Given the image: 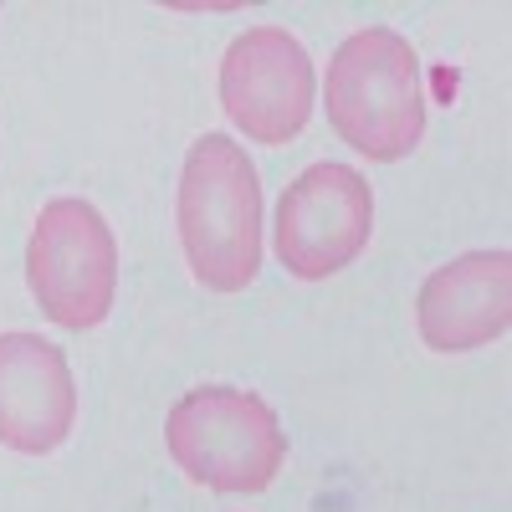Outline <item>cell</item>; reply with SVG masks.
Instances as JSON below:
<instances>
[{
	"label": "cell",
	"mask_w": 512,
	"mask_h": 512,
	"mask_svg": "<svg viewBox=\"0 0 512 512\" xmlns=\"http://www.w3.org/2000/svg\"><path fill=\"white\" fill-rule=\"evenodd\" d=\"M180 241L210 292H241L262 272V185L241 144L200 134L180 175Z\"/></svg>",
	"instance_id": "1"
},
{
	"label": "cell",
	"mask_w": 512,
	"mask_h": 512,
	"mask_svg": "<svg viewBox=\"0 0 512 512\" xmlns=\"http://www.w3.org/2000/svg\"><path fill=\"white\" fill-rule=\"evenodd\" d=\"M328 123L369 159H405L425 134L420 57L390 26L354 31L328 62Z\"/></svg>",
	"instance_id": "2"
},
{
	"label": "cell",
	"mask_w": 512,
	"mask_h": 512,
	"mask_svg": "<svg viewBox=\"0 0 512 512\" xmlns=\"http://www.w3.org/2000/svg\"><path fill=\"white\" fill-rule=\"evenodd\" d=\"M164 441L175 466L216 492H262L287 456V431L277 410L231 384H200L169 405Z\"/></svg>",
	"instance_id": "3"
},
{
	"label": "cell",
	"mask_w": 512,
	"mask_h": 512,
	"mask_svg": "<svg viewBox=\"0 0 512 512\" xmlns=\"http://www.w3.org/2000/svg\"><path fill=\"white\" fill-rule=\"evenodd\" d=\"M26 282L41 313L72 333L98 328L108 318L118 292V241L98 205L77 195L41 205L26 246Z\"/></svg>",
	"instance_id": "4"
},
{
	"label": "cell",
	"mask_w": 512,
	"mask_h": 512,
	"mask_svg": "<svg viewBox=\"0 0 512 512\" xmlns=\"http://www.w3.org/2000/svg\"><path fill=\"white\" fill-rule=\"evenodd\" d=\"M369 231H374V190L349 164L303 169L277 205V256L303 282L344 272L369 246Z\"/></svg>",
	"instance_id": "5"
},
{
	"label": "cell",
	"mask_w": 512,
	"mask_h": 512,
	"mask_svg": "<svg viewBox=\"0 0 512 512\" xmlns=\"http://www.w3.org/2000/svg\"><path fill=\"white\" fill-rule=\"evenodd\" d=\"M221 108L251 144H287L313 113V57L282 26L241 31L221 62Z\"/></svg>",
	"instance_id": "6"
},
{
	"label": "cell",
	"mask_w": 512,
	"mask_h": 512,
	"mask_svg": "<svg viewBox=\"0 0 512 512\" xmlns=\"http://www.w3.org/2000/svg\"><path fill=\"white\" fill-rule=\"evenodd\" d=\"M77 384L67 354L41 333H0V446L47 456L72 436Z\"/></svg>",
	"instance_id": "7"
},
{
	"label": "cell",
	"mask_w": 512,
	"mask_h": 512,
	"mask_svg": "<svg viewBox=\"0 0 512 512\" xmlns=\"http://www.w3.org/2000/svg\"><path fill=\"white\" fill-rule=\"evenodd\" d=\"M420 338L436 354H466L507 333L512 323V256L507 251H466L436 267L420 287Z\"/></svg>",
	"instance_id": "8"
}]
</instances>
